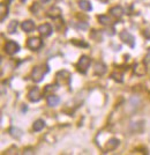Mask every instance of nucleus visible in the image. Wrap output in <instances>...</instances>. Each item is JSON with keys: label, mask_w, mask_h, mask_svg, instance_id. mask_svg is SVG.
<instances>
[{"label": "nucleus", "mask_w": 150, "mask_h": 155, "mask_svg": "<svg viewBox=\"0 0 150 155\" xmlns=\"http://www.w3.org/2000/svg\"><path fill=\"white\" fill-rule=\"evenodd\" d=\"M91 64V60L89 57H87V56H82L80 60L78 61V64H76V68L78 70V72H81V73H87L88 71V68H89V66Z\"/></svg>", "instance_id": "nucleus-1"}, {"label": "nucleus", "mask_w": 150, "mask_h": 155, "mask_svg": "<svg viewBox=\"0 0 150 155\" xmlns=\"http://www.w3.org/2000/svg\"><path fill=\"white\" fill-rule=\"evenodd\" d=\"M11 133H12V136L14 138H20V137L22 136V133H21V131L19 129H15V127H12L11 129Z\"/></svg>", "instance_id": "nucleus-22"}, {"label": "nucleus", "mask_w": 150, "mask_h": 155, "mask_svg": "<svg viewBox=\"0 0 150 155\" xmlns=\"http://www.w3.org/2000/svg\"><path fill=\"white\" fill-rule=\"evenodd\" d=\"M110 13H111L112 16H114L117 19H120L124 15V9H123L121 6H114L110 9Z\"/></svg>", "instance_id": "nucleus-9"}, {"label": "nucleus", "mask_w": 150, "mask_h": 155, "mask_svg": "<svg viewBox=\"0 0 150 155\" xmlns=\"http://www.w3.org/2000/svg\"><path fill=\"white\" fill-rule=\"evenodd\" d=\"M49 71V70H45L44 71V68L43 67H35L33 70V73H31V78H33V80L35 82H39V81H42V79L44 78V74H45L46 72Z\"/></svg>", "instance_id": "nucleus-4"}, {"label": "nucleus", "mask_w": 150, "mask_h": 155, "mask_svg": "<svg viewBox=\"0 0 150 155\" xmlns=\"http://www.w3.org/2000/svg\"><path fill=\"white\" fill-rule=\"evenodd\" d=\"M118 146H119V140L116 138H112L106 143V150H113V149L117 148Z\"/></svg>", "instance_id": "nucleus-12"}, {"label": "nucleus", "mask_w": 150, "mask_h": 155, "mask_svg": "<svg viewBox=\"0 0 150 155\" xmlns=\"http://www.w3.org/2000/svg\"><path fill=\"white\" fill-rule=\"evenodd\" d=\"M60 13H61L60 8H58V7H53V8H51V9L49 11L47 15H49L50 18H53V19H56V18H59V16H60Z\"/></svg>", "instance_id": "nucleus-16"}, {"label": "nucleus", "mask_w": 150, "mask_h": 155, "mask_svg": "<svg viewBox=\"0 0 150 155\" xmlns=\"http://www.w3.org/2000/svg\"><path fill=\"white\" fill-rule=\"evenodd\" d=\"M21 28H22L23 31L30 32L35 29V23H34L31 20H28V21H24V22L21 25Z\"/></svg>", "instance_id": "nucleus-10"}, {"label": "nucleus", "mask_w": 150, "mask_h": 155, "mask_svg": "<svg viewBox=\"0 0 150 155\" xmlns=\"http://www.w3.org/2000/svg\"><path fill=\"white\" fill-rule=\"evenodd\" d=\"M105 72H106V66L102 61H97L95 64V73L97 75H103Z\"/></svg>", "instance_id": "nucleus-11"}, {"label": "nucleus", "mask_w": 150, "mask_h": 155, "mask_svg": "<svg viewBox=\"0 0 150 155\" xmlns=\"http://www.w3.org/2000/svg\"><path fill=\"white\" fill-rule=\"evenodd\" d=\"M144 37L147 39H150V25L144 29Z\"/></svg>", "instance_id": "nucleus-23"}, {"label": "nucleus", "mask_w": 150, "mask_h": 155, "mask_svg": "<svg viewBox=\"0 0 150 155\" xmlns=\"http://www.w3.org/2000/svg\"><path fill=\"white\" fill-rule=\"evenodd\" d=\"M21 1H22V2H26L27 0H21Z\"/></svg>", "instance_id": "nucleus-26"}, {"label": "nucleus", "mask_w": 150, "mask_h": 155, "mask_svg": "<svg viewBox=\"0 0 150 155\" xmlns=\"http://www.w3.org/2000/svg\"><path fill=\"white\" fill-rule=\"evenodd\" d=\"M34 131H36V132H38L40 130H43L45 127V123H44V120H42V119H38V120H36L35 123H34Z\"/></svg>", "instance_id": "nucleus-17"}, {"label": "nucleus", "mask_w": 150, "mask_h": 155, "mask_svg": "<svg viewBox=\"0 0 150 155\" xmlns=\"http://www.w3.org/2000/svg\"><path fill=\"white\" fill-rule=\"evenodd\" d=\"M78 6L81 9H83V11H91L92 7H91V4L88 1V0H81L80 2H78Z\"/></svg>", "instance_id": "nucleus-14"}, {"label": "nucleus", "mask_w": 150, "mask_h": 155, "mask_svg": "<svg viewBox=\"0 0 150 155\" xmlns=\"http://www.w3.org/2000/svg\"><path fill=\"white\" fill-rule=\"evenodd\" d=\"M7 15H8V7L5 4H1V22H4Z\"/></svg>", "instance_id": "nucleus-19"}, {"label": "nucleus", "mask_w": 150, "mask_h": 155, "mask_svg": "<svg viewBox=\"0 0 150 155\" xmlns=\"http://www.w3.org/2000/svg\"><path fill=\"white\" fill-rule=\"evenodd\" d=\"M134 72L136 73L137 75H143V74H145L147 70H145L143 64H136L134 66Z\"/></svg>", "instance_id": "nucleus-15"}, {"label": "nucleus", "mask_w": 150, "mask_h": 155, "mask_svg": "<svg viewBox=\"0 0 150 155\" xmlns=\"http://www.w3.org/2000/svg\"><path fill=\"white\" fill-rule=\"evenodd\" d=\"M71 80V73L66 70H62V71H59L57 73V82L59 84H68Z\"/></svg>", "instance_id": "nucleus-3"}, {"label": "nucleus", "mask_w": 150, "mask_h": 155, "mask_svg": "<svg viewBox=\"0 0 150 155\" xmlns=\"http://www.w3.org/2000/svg\"><path fill=\"white\" fill-rule=\"evenodd\" d=\"M98 21L101 23H103V25H110L111 23V19L109 16H106V15H99L98 16Z\"/></svg>", "instance_id": "nucleus-20"}, {"label": "nucleus", "mask_w": 150, "mask_h": 155, "mask_svg": "<svg viewBox=\"0 0 150 155\" xmlns=\"http://www.w3.org/2000/svg\"><path fill=\"white\" fill-rule=\"evenodd\" d=\"M149 63H150V49L148 50L145 57H144V64H149Z\"/></svg>", "instance_id": "nucleus-24"}, {"label": "nucleus", "mask_w": 150, "mask_h": 155, "mask_svg": "<svg viewBox=\"0 0 150 155\" xmlns=\"http://www.w3.org/2000/svg\"><path fill=\"white\" fill-rule=\"evenodd\" d=\"M38 31L44 35V36H50L52 34V27L50 26L49 23H44V25H40L38 27Z\"/></svg>", "instance_id": "nucleus-8"}, {"label": "nucleus", "mask_w": 150, "mask_h": 155, "mask_svg": "<svg viewBox=\"0 0 150 155\" xmlns=\"http://www.w3.org/2000/svg\"><path fill=\"white\" fill-rule=\"evenodd\" d=\"M42 41L40 38L38 37H31V38L28 39V42H27V46L30 49V50H33V51H36V50H38L39 48L42 46Z\"/></svg>", "instance_id": "nucleus-6"}, {"label": "nucleus", "mask_w": 150, "mask_h": 155, "mask_svg": "<svg viewBox=\"0 0 150 155\" xmlns=\"http://www.w3.org/2000/svg\"><path fill=\"white\" fill-rule=\"evenodd\" d=\"M20 50V46L19 44L16 43V42H14V41H9V42H7L6 45H5V51H6L7 54H15L16 52H19Z\"/></svg>", "instance_id": "nucleus-5"}, {"label": "nucleus", "mask_w": 150, "mask_h": 155, "mask_svg": "<svg viewBox=\"0 0 150 155\" xmlns=\"http://www.w3.org/2000/svg\"><path fill=\"white\" fill-rule=\"evenodd\" d=\"M119 36H120V39L124 42L125 44L129 45L131 48H134V46H135V38H134V36L132 35L131 32L124 30V31L120 32Z\"/></svg>", "instance_id": "nucleus-2"}, {"label": "nucleus", "mask_w": 150, "mask_h": 155, "mask_svg": "<svg viewBox=\"0 0 150 155\" xmlns=\"http://www.w3.org/2000/svg\"><path fill=\"white\" fill-rule=\"evenodd\" d=\"M16 29H18V21H12L7 27V30H8L9 34H14L16 31Z\"/></svg>", "instance_id": "nucleus-18"}, {"label": "nucleus", "mask_w": 150, "mask_h": 155, "mask_svg": "<svg viewBox=\"0 0 150 155\" xmlns=\"http://www.w3.org/2000/svg\"><path fill=\"white\" fill-rule=\"evenodd\" d=\"M28 98L31 101V102H38L39 100L42 98L40 95V91L38 88H33L31 91L28 93Z\"/></svg>", "instance_id": "nucleus-7"}, {"label": "nucleus", "mask_w": 150, "mask_h": 155, "mask_svg": "<svg viewBox=\"0 0 150 155\" xmlns=\"http://www.w3.org/2000/svg\"><path fill=\"white\" fill-rule=\"evenodd\" d=\"M60 102V98L58 96H56V95H50V96H47V104L50 105V107H57Z\"/></svg>", "instance_id": "nucleus-13"}, {"label": "nucleus", "mask_w": 150, "mask_h": 155, "mask_svg": "<svg viewBox=\"0 0 150 155\" xmlns=\"http://www.w3.org/2000/svg\"><path fill=\"white\" fill-rule=\"evenodd\" d=\"M40 1H42V2H44V4H45V2H47V1H49V0H40Z\"/></svg>", "instance_id": "nucleus-25"}, {"label": "nucleus", "mask_w": 150, "mask_h": 155, "mask_svg": "<svg viewBox=\"0 0 150 155\" xmlns=\"http://www.w3.org/2000/svg\"><path fill=\"white\" fill-rule=\"evenodd\" d=\"M111 78H113L116 81L118 82H123V74L121 73H117V72H114V73H112Z\"/></svg>", "instance_id": "nucleus-21"}, {"label": "nucleus", "mask_w": 150, "mask_h": 155, "mask_svg": "<svg viewBox=\"0 0 150 155\" xmlns=\"http://www.w3.org/2000/svg\"><path fill=\"white\" fill-rule=\"evenodd\" d=\"M7 1H13V0H7Z\"/></svg>", "instance_id": "nucleus-27"}]
</instances>
